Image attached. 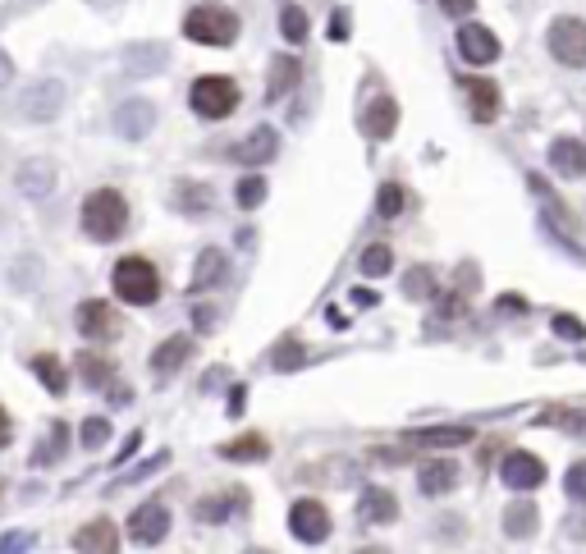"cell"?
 <instances>
[{"label":"cell","instance_id":"obj_1","mask_svg":"<svg viewBox=\"0 0 586 554\" xmlns=\"http://www.w3.org/2000/svg\"><path fill=\"white\" fill-rule=\"evenodd\" d=\"M78 225L92 243H115L124 239L129 229V202H124L120 188H92L83 197V211H78Z\"/></svg>","mask_w":586,"mask_h":554},{"label":"cell","instance_id":"obj_2","mask_svg":"<svg viewBox=\"0 0 586 554\" xmlns=\"http://www.w3.org/2000/svg\"><path fill=\"white\" fill-rule=\"evenodd\" d=\"M65 101H69L65 78H51V74L28 78V83L19 87V97H14V120H23V124H51V120H60Z\"/></svg>","mask_w":586,"mask_h":554},{"label":"cell","instance_id":"obj_3","mask_svg":"<svg viewBox=\"0 0 586 554\" xmlns=\"http://www.w3.org/2000/svg\"><path fill=\"white\" fill-rule=\"evenodd\" d=\"M239 14L229 5H216V0H202L184 14V37L197 46H234L239 42Z\"/></svg>","mask_w":586,"mask_h":554},{"label":"cell","instance_id":"obj_4","mask_svg":"<svg viewBox=\"0 0 586 554\" xmlns=\"http://www.w3.org/2000/svg\"><path fill=\"white\" fill-rule=\"evenodd\" d=\"M110 289L129 307H152L161 298V271L147 257H120L110 271Z\"/></svg>","mask_w":586,"mask_h":554},{"label":"cell","instance_id":"obj_5","mask_svg":"<svg viewBox=\"0 0 586 554\" xmlns=\"http://www.w3.org/2000/svg\"><path fill=\"white\" fill-rule=\"evenodd\" d=\"M239 101H243L239 83L225 74H202L188 87V106H193L197 120H229L239 110Z\"/></svg>","mask_w":586,"mask_h":554},{"label":"cell","instance_id":"obj_6","mask_svg":"<svg viewBox=\"0 0 586 554\" xmlns=\"http://www.w3.org/2000/svg\"><path fill=\"white\" fill-rule=\"evenodd\" d=\"M55 184H60V165H55L51 156H28V161H19V170H14V188H19V197H28V202H46V197L55 193Z\"/></svg>","mask_w":586,"mask_h":554},{"label":"cell","instance_id":"obj_7","mask_svg":"<svg viewBox=\"0 0 586 554\" xmlns=\"http://www.w3.org/2000/svg\"><path fill=\"white\" fill-rule=\"evenodd\" d=\"M545 42H550V55L559 65H568V69L586 65V23L582 19H554Z\"/></svg>","mask_w":586,"mask_h":554},{"label":"cell","instance_id":"obj_8","mask_svg":"<svg viewBox=\"0 0 586 554\" xmlns=\"http://www.w3.org/2000/svg\"><path fill=\"white\" fill-rule=\"evenodd\" d=\"M110 129L120 133L124 142H142L147 133L156 129V106L147 97H129L115 106V115H110Z\"/></svg>","mask_w":586,"mask_h":554},{"label":"cell","instance_id":"obj_9","mask_svg":"<svg viewBox=\"0 0 586 554\" xmlns=\"http://www.w3.org/2000/svg\"><path fill=\"white\" fill-rule=\"evenodd\" d=\"M289 532L303 545H316L330 536V509L321 500H293L289 509Z\"/></svg>","mask_w":586,"mask_h":554},{"label":"cell","instance_id":"obj_10","mask_svg":"<svg viewBox=\"0 0 586 554\" xmlns=\"http://www.w3.org/2000/svg\"><path fill=\"white\" fill-rule=\"evenodd\" d=\"M74 326L83 339H115L120 335V312L110 303H101V298H87V303H78Z\"/></svg>","mask_w":586,"mask_h":554},{"label":"cell","instance_id":"obj_11","mask_svg":"<svg viewBox=\"0 0 586 554\" xmlns=\"http://www.w3.org/2000/svg\"><path fill=\"white\" fill-rule=\"evenodd\" d=\"M458 55L477 69L495 65V60H500V37L490 33L486 23H463V28H458Z\"/></svg>","mask_w":586,"mask_h":554},{"label":"cell","instance_id":"obj_12","mask_svg":"<svg viewBox=\"0 0 586 554\" xmlns=\"http://www.w3.org/2000/svg\"><path fill=\"white\" fill-rule=\"evenodd\" d=\"M120 65L129 78H152L170 65V46L165 42H129L120 51Z\"/></svg>","mask_w":586,"mask_h":554},{"label":"cell","instance_id":"obj_13","mask_svg":"<svg viewBox=\"0 0 586 554\" xmlns=\"http://www.w3.org/2000/svg\"><path fill=\"white\" fill-rule=\"evenodd\" d=\"M170 536V509L165 504H142L129 518V541L133 545H161Z\"/></svg>","mask_w":586,"mask_h":554},{"label":"cell","instance_id":"obj_14","mask_svg":"<svg viewBox=\"0 0 586 554\" xmlns=\"http://www.w3.org/2000/svg\"><path fill=\"white\" fill-rule=\"evenodd\" d=\"M275 152H280V133H275L271 124H261V129H252L248 138L234 147V161L239 165H266V161H275Z\"/></svg>","mask_w":586,"mask_h":554},{"label":"cell","instance_id":"obj_15","mask_svg":"<svg viewBox=\"0 0 586 554\" xmlns=\"http://www.w3.org/2000/svg\"><path fill=\"white\" fill-rule=\"evenodd\" d=\"M504 481H509L513 490H536V486H545V463L536 454L513 449V454L504 458Z\"/></svg>","mask_w":586,"mask_h":554},{"label":"cell","instance_id":"obj_16","mask_svg":"<svg viewBox=\"0 0 586 554\" xmlns=\"http://www.w3.org/2000/svg\"><path fill=\"white\" fill-rule=\"evenodd\" d=\"M550 165L564 174V179H586V142L582 138H554Z\"/></svg>","mask_w":586,"mask_h":554},{"label":"cell","instance_id":"obj_17","mask_svg":"<svg viewBox=\"0 0 586 554\" xmlns=\"http://www.w3.org/2000/svg\"><path fill=\"white\" fill-rule=\"evenodd\" d=\"M225 275H229V257H225V252H220V248H202L188 289H193V294H207V289H216V284L225 280Z\"/></svg>","mask_w":586,"mask_h":554},{"label":"cell","instance_id":"obj_18","mask_svg":"<svg viewBox=\"0 0 586 554\" xmlns=\"http://www.w3.org/2000/svg\"><path fill=\"white\" fill-rule=\"evenodd\" d=\"M74 545L83 554H115L120 550V532H115V522L110 518H97V522H87V527H78Z\"/></svg>","mask_w":586,"mask_h":554},{"label":"cell","instance_id":"obj_19","mask_svg":"<svg viewBox=\"0 0 586 554\" xmlns=\"http://www.w3.org/2000/svg\"><path fill=\"white\" fill-rule=\"evenodd\" d=\"M170 202H174V211H184V216H207V211L216 207V193H211L207 184H197V179H179Z\"/></svg>","mask_w":586,"mask_h":554},{"label":"cell","instance_id":"obj_20","mask_svg":"<svg viewBox=\"0 0 586 554\" xmlns=\"http://www.w3.org/2000/svg\"><path fill=\"white\" fill-rule=\"evenodd\" d=\"M362 129H367V138L385 142L394 129H399V101H394V97H376L367 106V115H362Z\"/></svg>","mask_w":586,"mask_h":554},{"label":"cell","instance_id":"obj_21","mask_svg":"<svg viewBox=\"0 0 586 554\" xmlns=\"http://www.w3.org/2000/svg\"><path fill=\"white\" fill-rule=\"evenodd\" d=\"M188 358H193V339H188V335H170L165 344H156V353H152V371L165 381V376H174V371L184 367Z\"/></svg>","mask_w":586,"mask_h":554},{"label":"cell","instance_id":"obj_22","mask_svg":"<svg viewBox=\"0 0 586 554\" xmlns=\"http://www.w3.org/2000/svg\"><path fill=\"white\" fill-rule=\"evenodd\" d=\"M358 513H362V522H394L399 518V500H394V490H385V486H367L362 490V500H358Z\"/></svg>","mask_w":586,"mask_h":554},{"label":"cell","instance_id":"obj_23","mask_svg":"<svg viewBox=\"0 0 586 554\" xmlns=\"http://www.w3.org/2000/svg\"><path fill=\"white\" fill-rule=\"evenodd\" d=\"M417 486H422V495H449L458 486V468L449 458H431L417 468Z\"/></svg>","mask_w":586,"mask_h":554},{"label":"cell","instance_id":"obj_24","mask_svg":"<svg viewBox=\"0 0 586 554\" xmlns=\"http://www.w3.org/2000/svg\"><path fill=\"white\" fill-rule=\"evenodd\" d=\"M248 504V490H225V495H207V500H197V522H229L234 513Z\"/></svg>","mask_w":586,"mask_h":554},{"label":"cell","instance_id":"obj_25","mask_svg":"<svg viewBox=\"0 0 586 554\" xmlns=\"http://www.w3.org/2000/svg\"><path fill=\"white\" fill-rule=\"evenodd\" d=\"M467 101H472V120L477 124H490L500 115V87L490 78H467Z\"/></svg>","mask_w":586,"mask_h":554},{"label":"cell","instance_id":"obj_26","mask_svg":"<svg viewBox=\"0 0 586 554\" xmlns=\"http://www.w3.org/2000/svg\"><path fill=\"white\" fill-rule=\"evenodd\" d=\"M536 527H541V509H536L532 500H513L509 509H504V532H509L513 541L536 536Z\"/></svg>","mask_w":586,"mask_h":554},{"label":"cell","instance_id":"obj_27","mask_svg":"<svg viewBox=\"0 0 586 554\" xmlns=\"http://www.w3.org/2000/svg\"><path fill=\"white\" fill-rule=\"evenodd\" d=\"M42 275H46V261L37 257V252H19L14 266H10V289L33 294V289H42Z\"/></svg>","mask_w":586,"mask_h":554},{"label":"cell","instance_id":"obj_28","mask_svg":"<svg viewBox=\"0 0 586 554\" xmlns=\"http://www.w3.org/2000/svg\"><path fill=\"white\" fill-rule=\"evenodd\" d=\"M472 426H431V431H413L408 445H422V449H454V445H467L472 440Z\"/></svg>","mask_w":586,"mask_h":554},{"label":"cell","instance_id":"obj_29","mask_svg":"<svg viewBox=\"0 0 586 554\" xmlns=\"http://www.w3.org/2000/svg\"><path fill=\"white\" fill-rule=\"evenodd\" d=\"M298 74H303V65H298L293 55H275L271 60V83H266V101L289 97L293 87H298Z\"/></svg>","mask_w":586,"mask_h":554},{"label":"cell","instance_id":"obj_30","mask_svg":"<svg viewBox=\"0 0 586 554\" xmlns=\"http://www.w3.org/2000/svg\"><path fill=\"white\" fill-rule=\"evenodd\" d=\"M28 367H33V371H37V381H42V385H46V390H51V394H55V399H60V394H65V390H69V371H65V362L55 358V353H37V358H33V362H28Z\"/></svg>","mask_w":586,"mask_h":554},{"label":"cell","instance_id":"obj_31","mask_svg":"<svg viewBox=\"0 0 586 554\" xmlns=\"http://www.w3.org/2000/svg\"><path fill=\"white\" fill-rule=\"evenodd\" d=\"M74 367H78V376H83V385H92V390L115 381V362L101 358V353H78Z\"/></svg>","mask_w":586,"mask_h":554},{"label":"cell","instance_id":"obj_32","mask_svg":"<svg viewBox=\"0 0 586 554\" xmlns=\"http://www.w3.org/2000/svg\"><path fill=\"white\" fill-rule=\"evenodd\" d=\"M536 422H541V426H559V431L582 435V440H586V408H545V413H536Z\"/></svg>","mask_w":586,"mask_h":554},{"label":"cell","instance_id":"obj_33","mask_svg":"<svg viewBox=\"0 0 586 554\" xmlns=\"http://www.w3.org/2000/svg\"><path fill=\"white\" fill-rule=\"evenodd\" d=\"M271 454V445L261 440V435H243V440H229V445H220V458H229V463H257V458Z\"/></svg>","mask_w":586,"mask_h":554},{"label":"cell","instance_id":"obj_34","mask_svg":"<svg viewBox=\"0 0 586 554\" xmlns=\"http://www.w3.org/2000/svg\"><path fill=\"white\" fill-rule=\"evenodd\" d=\"M234 202H239L243 211H257L261 202H266V179H261V174H243L239 188H234Z\"/></svg>","mask_w":586,"mask_h":554},{"label":"cell","instance_id":"obj_35","mask_svg":"<svg viewBox=\"0 0 586 554\" xmlns=\"http://www.w3.org/2000/svg\"><path fill=\"white\" fill-rule=\"evenodd\" d=\"M362 275H371V280H380V275H390L394 271V252L385 248V243H371L367 252H362Z\"/></svg>","mask_w":586,"mask_h":554},{"label":"cell","instance_id":"obj_36","mask_svg":"<svg viewBox=\"0 0 586 554\" xmlns=\"http://www.w3.org/2000/svg\"><path fill=\"white\" fill-rule=\"evenodd\" d=\"M403 207H408V193H403V184H380V197H376V211L385 220L403 216Z\"/></svg>","mask_w":586,"mask_h":554},{"label":"cell","instance_id":"obj_37","mask_svg":"<svg viewBox=\"0 0 586 554\" xmlns=\"http://www.w3.org/2000/svg\"><path fill=\"white\" fill-rule=\"evenodd\" d=\"M403 294L408 298H431L435 294V271L431 266H413V271L403 275Z\"/></svg>","mask_w":586,"mask_h":554},{"label":"cell","instance_id":"obj_38","mask_svg":"<svg viewBox=\"0 0 586 554\" xmlns=\"http://www.w3.org/2000/svg\"><path fill=\"white\" fill-rule=\"evenodd\" d=\"M280 33H284V42H293V46L307 37V14L298 10V5H289V10L280 14Z\"/></svg>","mask_w":586,"mask_h":554},{"label":"cell","instance_id":"obj_39","mask_svg":"<svg viewBox=\"0 0 586 554\" xmlns=\"http://www.w3.org/2000/svg\"><path fill=\"white\" fill-rule=\"evenodd\" d=\"M78 440H83L87 454H92V449H106V440H110V422H106V417H87V422H83V435H78Z\"/></svg>","mask_w":586,"mask_h":554},{"label":"cell","instance_id":"obj_40","mask_svg":"<svg viewBox=\"0 0 586 554\" xmlns=\"http://www.w3.org/2000/svg\"><path fill=\"white\" fill-rule=\"evenodd\" d=\"M303 358H307V348L303 344H298V339H284V344L280 348H275V367H280V371H293V367H303Z\"/></svg>","mask_w":586,"mask_h":554},{"label":"cell","instance_id":"obj_41","mask_svg":"<svg viewBox=\"0 0 586 554\" xmlns=\"http://www.w3.org/2000/svg\"><path fill=\"white\" fill-rule=\"evenodd\" d=\"M65 435H69V426H65V422H55V426H51V440H46V449L37 454V463H51V458H65V449H69V440H65Z\"/></svg>","mask_w":586,"mask_h":554},{"label":"cell","instance_id":"obj_42","mask_svg":"<svg viewBox=\"0 0 586 554\" xmlns=\"http://www.w3.org/2000/svg\"><path fill=\"white\" fill-rule=\"evenodd\" d=\"M564 490L573 495L577 504H586V458H577L573 468H568V477H564Z\"/></svg>","mask_w":586,"mask_h":554},{"label":"cell","instance_id":"obj_43","mask_svg":"<svg viewBox=\"0 0 586 554\" xmlns=\"http://www.w3.org/2000/svg\"><path fill=\"white\" fill-rule=\"evenodd\" d=\"M550 326H554V335H559V339H573V344H577V339H586V326L577 321V316H568V312H559Z\"/></svg>","mask_w":586,"mask_h":554},{"label":"cell","instance_id":"obj_44","mask_svg":"<svg viewBox=\"0 0 586 554\" xmlns=\"http://www.w3.org/2000/svg\"><path fill=\"white\" fill-rule=\"evenodd\" d=\"M37 545L33 532H5L0 536V554H28Z\"/></svg>","mask_w":586,"mask_h":554},{"label":"cell","instance_id":"obj_45","mask_svg":"<svg viewBox=\"0 0 586 554\" xmlns=\"http://www.w3.org/2000/svg\"><path fill=\"white\" fill-rule=\"evenodd\" d=\"M14 78H19V65H14V55L5 51V46H0V92H5V87H10Z\"/></svg>","mask_w":586,"mask_h":554},{"label":"cell","instance_id":"obj_46","mask_svg":"<svg viewBox=\"0 0 586 554\" xmlns=\"http://www.w3.org/2000/svg\"><path fill=\"white\" fill-rule=\"evenodd\" d=\"M472 5H477V0H440V10H445L449 19H467V14H472Z\"/></svg>","mask_w":586,"mask_h":554},{"label":"cell","instance_id":"obj_47","mask_svg":"<svg viewBox=\"0 0 586 554\" xmlns=\"http://www.w3.org/2000/svg\"><path fill=\"white\" fill-rule=\"evenodd\" d=\"M37 5H46V0H10V10L0 14V19H10V14H28V10H37Z\"/></svg>","mask_w":586,"mask_h":554},{"label":"cell","instance_id":"obj_48","mask_svg":"<svg viewBox=\"0 0 586 554\" xmlns=\"http://www.w3.org/2000/svg\"><path fill=\"white\" fill-rule=\"evenodd\" d=\"M193 321H197V330H216V312H211V307H197Z\"/></svg>","mask_w":586,"mask_h":554},{"label":"cell","instance_id":"obj_49","mask_svg":"<svg viewBox=\"0 0 586 554\" xmlns=\"http://www.w3.org/2000/svg\"><path fill=\"white\" fill-rule=\"evenodd\" d=\"M243 399H248V390H243V385H239V390H234V394H229V413H234V417L243 413Z\"/></svg>","mask_w":586,"mask_h":554},{"label":"cell","instance_id":"obj_50","mask_svg":"<svg viewBox=\"0 0 586 554\" xmlns=\"http://www.w3.org/2000/svg\"><path fill=\"white\" fill-rule=\"evenodd\" d=\"M500 312H527V303H522V298H500Z\"/></svg>","mask_w":586,"mask_h":554},{"label":"cell","instance_id":"obj_51","mask_svg":"<svg viewBox=\"0 0 586 554\" xmlns=\"http://www.w3.org/2000/svg\"><path fill=\"white\" fill-rule=\"evenodd\" d=\"M110 403H120V408H124V403H133V390H124V385H115V390H110Z\"/></svg>","mask_w":586,"mask_h":554},{"label":"cell","instance_id":"obj_52","mask_svg":"<svg viewBox=\"0 0 586 554\" xmlns=\"http://www.w3.org/2000/svg\"><path fill=\"white\" fill-rule=\"evenodd\" d=\"M10 445V417H5V408H0V449Z\"/></svg>","mask_w":586,"mask_h":554},{"label":"cell","instance_id":"obj_53","mask_svg":"<svg viewBox=\"0 0 586 554\" xmlns=\"http://www.w3.org/2000/svg\"><path fill=\"white\" fill-rule=\"evenodd\" d=\"M358 554H390V550H385V545H362Z\"/></svg>","mask_w":586,"mask_h":554},{"label":"cell","instance_id":"obj_54","mask_svg":"<svg viewBox=\"0 0 586 554\" xmlns=\"http://www.w3.org/2000/svg\"><path fill=\"white\" fill-rule=\"evenodd\" d=\"M248 554H271V550H248Z\"/></svg>","mask_w":586,"mask_h":554}]
</instances>
